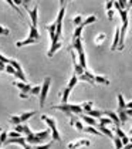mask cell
I'll return each mask as SVG.
<instances>
[{
    "label": "cell",
    "mask_w": 132,
    "mask_h": 149,
    "mask_svg": "<svg viewBox=\"0 0 132 149\" xmlns=\"http://www.w3.org/2000/svg\"><path fill=\"white\" fill-rule=\"evenodd\" d=\"M119 17H121V22H122V26H121V37H119V46H118V50L121 51L124 50L125 47V36H126V30H128V14H129V9H125V10H119Z\"/></svg>",
    "instance_id": "6da1fadb"
},
{
    "label": "cell",
    "mask_w": 132,
    "mask_h": 149,
    "mask_svg": "<svg viewBox=\"0 0 132 149\" xmlns=\"http://www.w3.org/2000/svg\"><path fill=\"white\" fill-rule=\"evenodd\" d=\"M114 145H115V149H122L124 148V143H122L121 138L114 136Z\"/></svg>",
    "instance_id": "1f68e13d"
},
{
    "label": "cell",
    "mask_w": 132,
    "mask_h": 149,
    "mask_svg": "<svg viewBox=\"0 0 132 149\" xmlns=\"http://www.w3.org/2000/svg\"><path fill=\"white\" fill-rule=\"evenodd\" d=\"M40 91H41V85H34V87H31L30 94L31 95H40Z\"/></svg>",
    "instance_id": "d590c367"
},
{
    "label": "cell",
    "mask_w": 132,
    "mask_h": 149,
    "mask_svg": "<svg viewBox=\"0 0 132 149\" xmlns=\"http://www.w3.org/2000/svg\"><path fill=\"white\" fill-rule=\"evenodd\" d=\"M128 6H129V7H132V0H128Z\"/></svg>",
    "instance_id": "9f6ffc18"
},
{
    "label": "cell",
    "mask_w": 132,
    "mask_h": 149,
    "mask_svg": "<svg viewBox=\"0 0 132 149\" xmlns=\"http://www.w3.org/2000/svg\"><path fill=\"white\" fill-rule=\"evenodd\" d=\"M117 98H118V109H126V102H125V100H124V95H122V94H118Z\"/></svg>",
    "instance_id": "484cf974"
},
{
    "label": "cell",
    "mask_w": 132,
    "mask_h": 149,
    "mask_svg": "<svg viewBox=\"0 0 132 149\" xmlns=\"http://www.w3.org/2000/svg\"><path fill=\"white\" fill-rule=\"evenodd\" d=\"M29 95H30V94H24V92H20V94H19V97L23 98V100H27V98H29Z\"/></svg>",
    "instance_id": "681fc988"
},
{
    "label": "cell",
    "mask_w": 132,
    "mask_h": 149,
    "mask_svg": "<svg viewBox=\"0 0 132 149\" xmlns=\"http://www.w3.org/2000/svg\"><path fill=\"white\" fill-rule=\"evenodd\" d=\"M81 119L87 124V125H91V126H98V122L95 121V118H92V116H89V115L84 114L81 115Z\"/></svg>",
    "instance_id": "ac0fdd59"
},
{
    "label": "cell",
    "mask_w": 132,
    "mask_h": 149,
    "mask_svg": "<svg viewBox=\"0 0 132 149\" xmlns=\"http://www.w3.org/2000/svg\"><path fill=\"white\" fill-rule=\"evenodd\" d=\"M7 135H9V138H19V136H22V134H20V132H17V131H10V132H7Z\"/></svg>",
    "instance_id": "60d3db41"
},
{
    "label": "cell",
    "mask_w": 132,
    "mask_h": 149,
    "mask_svg": "<svg viewBox=\"0 0 132 149\" xmlns=\"http://www.w3.org/2000/svg\"><path fill=\"white\" fill-rule=\"evenodd\" d=\"M10 64L14 67V70L16 71H23V68H22V64L17 61V60H13V58H10Z\"/></svg>",
    "instance_id": "f546056e"
},
{
    "label": "cell",
    "mask_w": 132,
    "mask_h": 149,
    "mask_svg": "<svg viewBox=\"0 0 132 149\" xmlns=\"http://www.w3.org/2000/svg\"><path fill=\"white\" fill-rule=\"evenodd\" d=\"M66 3H67V0H60V4H61V7H66Z\"/></svg>",
    "instance_id": "f5cc1de1"
},
{
    "label": "cell",
    "mask_w": 132,
    "mask_h": 149,
    "mask_svg": "<svg viewBox=\"0 0 132 149\" xmlns=\"http://www.w3.org/2000/svg\"><path fill=\"white\" fill-rule=\"evenodd\" d=\"M107 17H108L110 20H112V19H114V9H112V10H108V12H107Z\"/></svg>",
    "instance_id": "7dc6e473"
},
{
    "label": "cell",
    "mask_w": 132,
    "mask_h": 149,
    "mask_svg": "<svg viewBox=\"0 0 132 149\" xmlns=\"http://www.w3.org/2000/svg\"><path fill=\"white\" fill-rule=\"evenodd\" d=\"M22 134H24L26 136H29V135H31V134H34V131H31V129H30V126H29V125L23 124V131H22Z\"/></svg>",
    "instance_id": "836d02e7"
},
{
    "label": "cell",
    "mask_w": 132,
    "mask_h": 149,
    "mask_svg": "<svg viewBox=\"0 0 132 149\" xmlns=\"http://www.w3.org/2000/svg\"><path fill=\"white\" fill-rule=\"evenodd\" d=\"M78 80H81V81H87L88 84L94 85V84H95V75H94V74H91L89 71H87V70H85V71H84V74L78 77Z\"/></svg>",
    "instance_id": "4fadbf2b"
},
{
    "label": "cell",
    "mask_w": 132,
    "mask_h": 149,
    "mask_svg": "<svg viewBox=\"0 0 132 149\" xmlns=\"http://www.w3.org/2000/svg\"><path fill=\"white\" fill-rule=\"evenodd\" d=\"M105 9H107V12L114 9V0H107V3H105Z\"/></svg>",
    "instance_id": "b9f144b4"
},
{
    "label": "cell",
    "mask_w": 132,
    "mask_h": 149,
    "mask_svg": "<svg viewBox=\"0 0 132 149\" xmlns=\"http://www.w3.org/2000/svg\"><path fill=\"white\" fill-rule=\"evenodd\" d=\"M53 109H58V111H63L66 115H73V114H81L82 112V107L81 104L80 105H75V104H60V105H54L51 107Z\"/></svg>",
    "instance_id": "7a4b0ae2"
},
{
    "label": "cell",
    "mask_w": 132,
    "mask_h": 149,
    "mask_svg": "<svg viewBox=\"0 0 132 149\" xmlns=\"http://www.w3.org/2000/svg\"><path fill=\"white\" fill-rule=\"evenodd\" d=\"M13 85H14V87H17V88H19V91L24 92V94H30V91H31V85H30V84H27V82H24V81H14V82H13Z\"/></svg>",
    "instance_id": "ba28073f"
},
{
    "label": "cell",
    "mask_w": 132,
    "mask_h": 149,
    "mask_svg": "<svg viewBox=\"0 0 132 149\" xmlns=\"http://www.w3.org/2000/svg\"><path fill=\"white\" fill-rule=\"evenodd\" d=\"M22 148H23V149H34L33 146H31L30 143H27V142H26V143H23V145H22Z\"/></svg>",
    "instance_id": "c3c4849f"
},
{
    "label": "cell",
    "mask_w": 132,
    "mask_h": 149,
    "mask_svg": "<svg viewBox=\"0 0 132 149\" xmlns=\"http://www.w3.org/2000/svg\"><path fill=\"white\" fill-rule=\"evenodd\" d=\"M27 12H29V16H30V24L37 27V24H38V7L36 6L31 10H27Z\"/></svg>",
    "instance_id": "9c48e42d"
},
{
    "label": "cell",
    "mask_w": 132,
    "mask_h": 149,
    "mask_svg": "<svg viewBox=\"0 0 132 149\" xmlns=\"http://www.w3.org/2000/svg\"><path fill=\"white\" fill-rule=\"evenodd\" d=\"M6 70V64L3 61H0V71H4Z\"/></svg>",
    "instance_id": "816d5d0a"
},
{
    "label": "cell",
    "mask_w": 132,
    "mask_h": 149,
    "mask_svg": "<svg viewBox=\"0 0 132 149\" xmlns=\"http://www.w3.org/2000/svg\"><path fill=\"white\" fill-rule=\"evenodd\" d=\"M98 131L102 134V135L111 138V139H114V136H115V135H114V132L108 129V126H104V125H99V124H98Z\"/></svg>",
    "instance_id": "d6986e66"
},
{
    "label": "cell",
    "mask_w": 132,
    "mask_h": 149,
    "mask_svg": "<svg viewBox=\"0 0 132 149\" xmlns=\"http://www.w3.org/2000/svg\"><path fill=\"white\" fill-rule=\"evenodd\" d=\"M61 47H63V44H61L60 41H58V43H54V44H51V46H50V48H48V51H47V56L51 58L53 56H54V53H57V51H58Z\"/></svg>",
    "instance_id": "e0dca14e"
},
{
    "label": "cell",
    "mask_w": 132,
    "mask_h": 149,
    "mask_svg": "<svg viewBox=\"0 0 132 149\" xmlns=\"http://www.w3.org/2000/svg\"><path fill=\"white\" fill-rule=\"evenodd\" d=\"M118 118H119V121H121V125L124 124H126V121H128V115H126V111L125 109H118Z\"/></svg>",
    "instance_id": "ffe728a7"
},
{
    "label": "cell",
    "mask_w": 132,
    "mask_h": 149,
    "mask_svg": "<svg viewBox=\"0 0 132 149\" xmlns=\"http://www.w3.org/2000/svg\"><path fill=\"white\" fill-rule=\"evenodd\" d=\"M10 122L13 124V125H19V124H23L19 115H11V116H10Z\"/></svg>",
    "instance_id": "d6a6232c"
},
{
    "label": "cell",
    "mask_w": 132,
    "mask_h": 149,
    "mask_svg": "<svg viewBox=\"0 0 132 149\" xmlns=\"http://www.w3.org/2000/svg\"><path fill=\"white\" fill-rule=\"evenodd\" d=\"M36 115V111H30V112H23L22 115H20V119H22V122H26V121H29L31 116H34Z\"/></svg>",
    "instance_id": "83f0119b"
},
{
    "label": "cell",
    "mask_w": 132,
    "mask_h": 149,
    "mask_svg": "<svg viewBox=\"0 0 132 149\" xmlns=\"http://www.w3.org/2000/svg\"><path fill=\"white\" fill-rule=\"evenodd\" d=\"M50 85H51V77H45L41 84V91H40V95H38V107L43 108L44 104H45V98H47V94H48V90H50Z\"/></svg>",
    "instance_id": "5b68a950"
},
{
    "label": "cell",
    "mask_w": 132,
    "mask_h": 149,
    "mask_svg": "<svg viewBox=\"0 0 132 149\" xmlns=\"http://www.w3.org/2000/svg\"><path fill=\"white\" fill-rule=\"evenodd\" d=\"M45 30L48 31V34H50V40H51V44H54V43H58V40H57V37H55V23L47 24L45 26Z\"/></svg>",
    "instance_id": "7c38bea8"
},
{
    "label": "cell",
    "mask_w": 132,
    "mask_h": 149,
    "mask_svg": "<svg viewBox=\"0 0 132 149\" xmlns=\"http://www.w3.org/2000/svg\"><path fill=\"white\" fill-rule=\"evenodd\" d=\"M104 115L108 116L111 121H112V124H115V126L121 125V121H119V118H118V114H117V112H114V111H104Z\"/></svg>",
    "instance_id": "5bb4252c"
},
{
    "label": "cell",
    "mask_w": 132,
    "mask_h": 149,
    "mask_svg": "<svg viewBox=\"0 0 132 149\" xmlns=\"http://www.w3.org/2000/svg\"><path fill=\"white\" fill-rule=\"evenodd\" d=\"M121 141H122V143H124V145H126V143H129V138H128V136L122 138Z\"/></svg>",
    "instance_id": "f907efd6"
},
{
    "label": "cell",
    "mask_w": 132,
    "mask_h": 149,
    "mask_svg": "<svg viewBox=\"0 0 132 149\" xmlns=\"http://www.w3.org/2000/svg\"><path fill=\"white\" fill-rule=\"evenodd\" d=\"M73 48L77 51L80 65H81L82 68L87 70V60H85V53H84V46H82V40H81V37H80V38H75V40H73Z\"/></svg>",
    "instance_id": "3957f363"
},
{
    "label": "cell",
    "mask_w": 132,
    "mask_h": 149,
    "mask_svg": "<svg viewBox=\"0 0 132 149\" xmlns=\"http://www.w3.org/2000/svg\"><path fill=\"white\" fill-rule=\"evenodd\" d=\"M1 131H3V129H1V128H0V134H1Z\"/></svg>",
    "instance_id": "91938a15"
},
{
    "label": "cell",
    "mask_w": 132,
    "mask_h": 149,
    "mask_svg": "<svg viewBox=\"0 0 132 149\" xmlns=\"http://www.w3.org/2000/svg\"><path fill=\"white\" fill-rule=\"evenodd\" d=\"M37 43H38V41H36V40H33V38L27 37V38H24V40L16 41V47L20 48V47H26V46H29V44H37Z\"/></svg>",
    "instance_id": "9a60e30c"
},
{
    "label": "cell",
    "mask_w": 132,
    "mask_h": 149,
    "mask_svg": "<svg viewBox=\"0 0 132 149\" xmlns=\"http://www.w3.org/2000/svg\"><path fill=\"white\" fill-rule=\"evenodd\" d=\"M77 82H78V75H75V74H74V75L70 78V81H68V84H67L66 87L68 88V90H73V88L77 85Z\"/></svg>",
    "instance_id": "603a6c76"
},
{
    "label": "cell",
    "mask_w": 132,
    "mask_h": 149,
    "mask_svg": "<svg viewBox=\"0 0 132 149\" xmlns=\"http://www.w3.org/2000/svg\"><path fill=\"white\" fill-rule=\"evenodd\" d=\"M9 34H10V30L0 24V36H9Z\"/></svg>",
    "instance_id": "f35d334b"
},
{
    "label": "cell",
    "mask_w": 132,
    "mask_h": 149,
    "mask_svg": "<svg viewBox=\"0 0 132 149\" xmlns=\"http://www.w3.org/2000/svg\"><path fill=\"white\" fill-rule=\"evenodd\" d=\"M7 138H9V135H7V132L6 131H1V134H0V141L4 143L6 141H7Z\"/></svg>",
    "instance_id": "7bdbcfd3"
},
{
    "label": "cell",
    "mask_w": 132,
    "mask_h": 149,
    "mask_svg": "<svg viewBox=\"0 0 132 149\" xmlns=\"http://www.w3.org/2000/svg\"><path fill=\"white\" fill-rule=\"evenodd\" d=\"M95 22H97V17H95V16H89V17H87V19H84V24H85V26L95 23Z\"/></svg>",
    "instance_id": "74e56055"
},
{
    "label": "cell",
    "mask_w": 132,
    "mask_h": 149,
    "mask_svg": "<svg viewBox=\"0 0 132 149\" xmlns=\"http://www.w3.org/2000/svg\"><path fill=\"white\" fill-rule=\"evenodd\" d=\"M98 124H99V125H104V126H108V125H111V124H112V121H111L108 116L102 115V116L98 119Z\"/></svg>",
    "instance_id": "f1b7e54d"
},
{
    "label": "cell",
    "mask_w": 132,
    "mask_h": 149,
    "mask_svg": "<svg viewBox=\"0 0 132 149\" xmlns=\"http://www.w3.org/2000/svg\"><path fill=\"white\" fill-rule=\"evenodd\" d=\"M29 30H30L29 37L33 38V40H36V41H38V40H40V33H38L37 27H34V26H31V24H29Z\"/></svg>",
    "instance_id": "2e32d148"
},
{
    "label": "cell",
    "mask_w": 132,
    "mask_h": 149,
    "mask_svg": "<svg viewBox=\"0 0 132 149\" xmlns=\"http://www.w3.org/2000/svg\"><path fill=\"white\" fill-rule=\"evenodd\" d=\"M129 143H132V138H129Z\"/></svg>",
    "instance_id": "6f0895ef"
},
{
    "label": "cell",
    "mask_w": 132,
    "mask_h": 149,
    "mask_svg": "<svg viewBox=\"0 0 132 149\" xmlns=\"http://www.w3.org/2000/svg\"><path fill=\"white\" fill-rule=\"evenodd\" d=\"M95 84H104V85H108L110 80L104 75H95Z\"/></svg>",
    "instance_id": "4316f807"
},
{
    "label": "cell",
    "mask_w": 132,
    "mask_h": 149,
    "mask_svg": "<svg viewBox=\"0 0 132 149\" xmlns=\"http://www.w3.org/2000/svg\"><path fill=\"white\" fill-rule=\"evenodd\" d=\"M89 145H91V142H89L88 139H78V141L70 142V143L67 145V148L68 149H78V148H81V146H89Z\"/></svg>",
    "instance_id": "52a82bcc"
},
{
    "label": "cell",
    "mask_w": 132,
    "mask_h": 149,
    "mask_svg": "<svg viewBox=\"0 0 132 149\" xmlns=\"http://www.w3.org/2000/svg\"><path fill=\"white\" fill-rule=\"evenodd\" d=\"M84 132H88V134H92V135H98V136H101L102 134L99 132L98 129L95 128V126H91V125H87L85 128H84Z\"/></svg>",
    "instance_id": "7402d4cb"
},
{
    "label": "cell",
    "mask_w": 132,
    "mask_h": 149,
    "mask_svg": "<svg viewBox=\"0 0 132 149\" xmlns=\"http://www.w3.org/2000/svg\"><path fill=\"white\" fill-rule=\"evenodd\" d=\"M1 145H3V142H1V141H0V148H1Z\"/></svg>",
    "instance_id": "680465c9"
},
{
    "label": "cell",
    "mask_w": 132,
    "mask_h": 149,
    "mask_svg": "<svg viewBox=\"0 0 132 149\" xmlns=\"http://www.w3.org/2000/svg\"><path fill=\"white\" fill-rule=\"evenodd\" d=\"M129 132H131V134H132V128H131V131H129Z\"/></svg>",
    "instance_id": "94428289"
},
{
    "label": "cell",
    "mask_w": 132,
    "mask_h": 149,
    "mask_svg": "<svg viewBox=\"0 0 132 149\" xmlns=\"http://www.w3.org/2000/svg\"><path fill=\"white\" fill-rule=\"evenodd\" d=\"M131 108H132V101L126 104V109H131Z\"/></svg>",
    "instance_id": "11a10c76"
},
{
    "label": "cell",
    "mask_w": 132,
    "mask_h": 149,
    "mask_svg": "<svg viewBox=\"0 0 132 149\" xmlns=\"http://www.w3.org/2000/svg\"><path fill=\"white\" fill-rule=\"evenodd\" d=\"M64 16H66V7H61L60 9V12L57 14V17H55V37H57V40L60 41V38H61V36H63V22H64Z\"/></svg>",
    "instance_id": "8992f818"
},
{
    "label": "cell",
    "mask_w": 132,
    "mask_h": 149,
    "mask_svg": "<svg viewBox=\"0 0 132 149\" xmlns=\"http://www.w3.org/2000/svg\"><path fill=\"white\" fill-rule=\"evenodd\" d=\"M87 115L92 116V118H95V119H99V118L104 115V111H99V109H94V108H92V109H91Z\"/></svg>",
    "instance_id": "d4e9b609"
},
{
    "label": "cell",
    "mask_w": 132,
    "mask_h": 149,
    "mask_svg": "<svg viewBox=\"0 0 132 149\" xmlns=\"http://www.w3.org/2000/svg\"><path fill=\"white\" fill-rule=\"evenodd\" d=\"M82 22H84V17H82V16H80V14H78V16H75V17L73 19V24H74L75 27H77V26H81V24H82Z\"/></svg>",
    "instance_id": "4dcf8cb0"
},
{
    "label": "cell",
    "mask_w": 132,
    "mask_h": 149,
    "mask_svg": "<svg viewBox=\"0 0 132 149\" xmlns=\"http://www.w3.org/2000/svg\"><path fill=\"white\" fill-rule=\"evenodd\" d=\"M125 111H126V115H128V116H132V108L131 109H125Z\"/></svg>",
    "instance_id": "db71d44e"
},
{
    "label": "cell",
    "mask_w": 132,
    "mask_h": 149,
    "mask_svg": "<svg viewBox=\"0 0 132 149\" xmlns=\"http://www.w3.org/2000/svg\"><path fill=\"white\" fill-rule=\"evenodd\" d=\"M115 136H118V138H125L126 135H125V132L121 129V126H115Z\"/></svg>",
    "instance_id": "e575fe53"
},
{
    "label": "cell",
    "mask_w": 132,
    "mask_h": 149,
    "mask_svg": "<svg viewBox=\"0 0 132 149\" xmlns=\"http://www.w3.org/2000/svg\"><path fill=\"white\" fill-rule=\"evenodd\" d=\"M30 1H31V0H23V7H26V9H27V10H30V9H29V4H30Z\"/></svg>",
    "instance_id": "bcb514c9"
},
{
    "label": "cell",
    "mask_w": 132,
    "mask_h": 149,
    "mask_svg": "<svg viewBox=\"0 0 132 149\" xmlns=\"http://www.w3.org/2000/svg\"><path fill=\"white\" fill-rule=\"evenodd\" d=\"M4 71H7L9 74H13V75H14V72H16V70H14V67H13L11 64H7V65H6V70H4Z\"/></svg>",
    "instance_id": "ee69618b"
},
{
    "label": "cell",
    "mask_w": 132,
    "mask_h": 149,
    "mask_svg": "<svg viewBox=\"0 0 132 149\" xmlns=\"http://www.w3.org/2000/svg\"><path fill=\"white\" fill-rule=\"evenodd\" d=\"M104 38H105V34H102V33H101L99 36H97V37H95V43H101Z\"/></svg>",
    "instance_id": "f6af8a7d"
},
{
    "label": "cell",
    "mask_w": 132,
    "mask_h": 149,
    "mask_svg": "<svg viewBox=\"0 0 132 149\" xmlns=\"http://www.w3.org/2000/svg\"><path fill=\"white\" fill-rule=\"evenodd\" d=\"M41 119H43L44 122L48 125V128L51 129V136H53V141L60 142V141H61V135H60V132H58V129H57V124H55L54 118H51V116H48V115L43 114L41 115Z\"/></svg>",
    "instance_id": "277c9868"
},
{
    "label": "cell",
    "mask_w": 132,
    "mask_h": 149,
    "mask_svg": "<svg viewBox=\"0 0 132 149\" xmlns=\"http://www.w3.org/2000/svg\"><path fill=\"white\" fill-rule=\"evenodd\" d=\"M119 37H121V27H115V34H114V41L111 44V51L118 50L119 46Z\"/></svg>",
    "instance_id": "8fae6325"
},
{
    "label": "cell",
    "mask_w": 132,
    "mask_h": 149,
    "mask_svg": "<svg viewBox=\"0 0 132 149\" xmlns=\"http://www.w3.org/2000/svg\"><path fill=\"white\" fill-rule=\"evenodd\" d=\"M51 143H53V142H48V143H40V145H34V149H50V148H51Z\"/></svg>",
    "instance_id": "8d00e7d4"
},
{
    "label": "cell",
    "mask_w": 132,
    "mask_h": 149,
    "mask_svg": "<svg viewBox=\"0 0 132 149\" xmlns=\"http://www.w3.org/2000/svg\"><path fill=\"white\" fill-rule=\"evenodd\" d=\"M81 107H82V112H85L88 114L91 109H92V107H94V102L92 101H85V102L81 104Z\"/></svg>",
    "instance_id": "cb8c5ba5"
},
{
    "label": "cell",
    "mask_w": 132,
    "mask_h": 149,
    "mask_svg": "<svg viewBox=\"0 0 132 149\" xmlns=\"http://www.w3.org/2000/svg\"><path fill=\"white\" fill-rule=\"evenodd\" d=\"M119 6H121V10H125V9H129L128 6V0H118Z\"/></svg>",
    "instance_id": "ab89813d"
},
{
    "label": "cell",
    "mask_w": 132,
    "mask_h": 149,
    "mask_svg": "<svg viewBox=\"0 0 132 149\" xmlns=\"http://www.w3.org/2000/svg\"><path fill=\"white\" fill-rule=\"evenodd\" d=\"M84 27H85L84 22H82L81 26H77V27H75V30H74V33H73V40H75V38H80V37H81V33H82V29H84Z\"/></svg>",
    "instance_id": "44dd1931"
},
{
    "label": "cell",
    "mask_w": 132,
    "mask_h": 149,
    "mask_svg": "<svg viewBox=\"0 0 132 149\" xmlns=\"http://www.w3.org/2000/svg\"><path fill=\"white\" fill-rule=\"evenodd\" d=\"M70 125L74 126V128H75L77 131H80V132H82V131H84V128H85V126L82 125V121H80L78 118H75L74 114L70 115Z\"/></svg>",
    "instance_id": "30bf717a"
}]
</instances>
